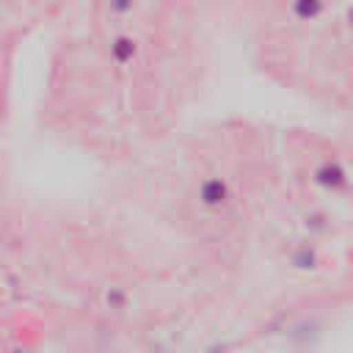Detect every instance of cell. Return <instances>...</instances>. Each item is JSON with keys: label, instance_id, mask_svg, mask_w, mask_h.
I'll return each instance as SVG.
<instances>
[{"label": "cell", "instance_id": "6da1fadb", "mask_svg": "<svg viewBox=\"0 0 353 353\" xmlns=\"http://www.w3.org/2000/svg\"><path fill=\"white\" fill-rule=\"evenodd\" d=\"M199 196H201V201H204L207 207H221V204L229 199V185H226L223 179H218V176L204 179Z\"/></svg>", "mask_w": 353, "mask_h": 353}, {"label": "cell", "instance_id": "7a4b0ae2", "mask_svg": "<svg viewBox=\"0 0 353 353\" xmlns=\"http://www.w3.org/2000/svg\"><path fill=\"white\" fill-rule=\"evenodd\" d=\"M314 179L323 188H339V185H345V171L336 163H325V165H320L314 171Z\"/></svg>", "mask_w": 353, "mask_h": 353}, {"label": "cell", "instance_id": "3957f363", "mask_svg": "<svg viewBox=\"0 0 353 353\" xmlns=\"http://www.w3.org/2000/svg\"><path fill=\"white\" fill-rule=\"evenodd\" d=\"M110 52H113V61H116V63H127V61H132V55H135V41H132L130 36H119V39L110 44Z\"/></svg>", "mask_w": 353, "mask_h": 353}, {"label": "cell", "instance_id": "277c9868", "mask_svg": "<svg viewBox=\"0 0 353 353\" xmlns=\"http://www.w3.org/2000/svg\"><path fill=\"white\" fill-rule=\"evenodd\" d=\"M320 8H323V6H320L317 0H295V3H292V14L301 17V19H312V17H317Z\"/></svg>", "mask_w": 353, "mask_h": 353}, {"label": "cell", "instance_id": "5b68a950", "mask_svg": "<svg viewBox=\"0 0 353 353\" xmlns=\"http://www.w3.org/2000/svg\"><path fill=\"white\" fill-rule=\"evenodd\" d=\"M105 301H108L110 309H124V306H127V292L119 290V287H110L108 295H105Z\"/></svg>", "mask_w": 353, "mask_h": 353}, {"label": "cell", "instance_id": "8992f818", "mask_svg": "<svg viewBox=\"0 0 353 353\" xmlns=\"http://www.w3.org/2000/svg\"><path fill=\"white\" fill-rule=\"evenodd\" d=\"M292 265H295V268H312V265H314V251L301 248V251L292 256Z\"/></svg>", "mask_w": 353, "mask_h": 353}, {"label": "cell", "instance_id": "52a82bcc", "mask_svg": "<svg viewBox=\"0 0 353 353\" xmlns=\"http://www.w3.org/2000/svg\"><path fill=\"white\" fill-rule=\"evenodd\" d=\"M110 8H113V11H127V8H130V3H113Z\"/></svg>", "mask_w": 353, "mask_h": 353}, {"label": "cell", "instance_id": "ba28073f", "mask_svg": "<svg viewBox=\"0 0 353 353\" xmlns=\"http://www.w3.org/2000/svg\"><path fill=\"white\" fill-rule=\"evenodd\" d=\"M11 353H28V347H14Z\"/></svg>", "mask_w": 353, "mask_h": 353}, {"label": "cell", "instance_id": "9c48e42d", "mask_svg": "<svg viewBox=\"0 0 353 353\" xmlns=\"http://www.w3.org/2000/svg\"><path fill=\"white\" fill-rule=\"evenodd\" d=\"M210 353H223V350H218V347H212V350H210Z\"/></svg>", "mask_w": 353, "mask_h": 353}]
</instances>
